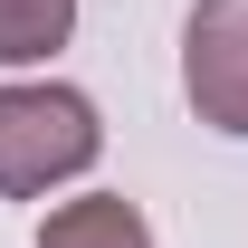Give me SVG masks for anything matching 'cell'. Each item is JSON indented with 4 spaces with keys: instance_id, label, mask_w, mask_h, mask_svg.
<instances>
[{
    "instance_id": "cell-1",
    "label": "cell",
    "mask_w": 248,
    "mask_h": 248,
    "mask_svg": "<svg viewBox=\"0 0 248 248\" xmlns=\"http://www.w3.org/2000/svg\"><path fill=\"white\" fill-rule=\"evenodd\" d=\"M105 124L95 95L77 86H0V201H38V191L95 172Z\"/></svg>"
},
{
    "instance_id": "cell-2",
    "label": "cell",
    "mask_w": 248,
    "mask_h": 248,
    "mask_svg": "<svg viewBox=\"0 0 248 248\" xmlns=\"http://www.w3.org/2000/svg\"><path fill=\"white\" fill-rule=\"evenodd\" d=\"M182 95H191V115L210 134H248V0H191Z\"/></svg>"
},
{
    "instance_id": "cell-3",
    "label": "cell",
    "mask_w": 248,
    "mask_h": 248,
    "mask_svg": "<svg viewBox=\"0 0 248 248\" xmlns=\"http://www.w3.org/2000/svg\"><path fill=\"white\" fill-rule=\"evenodd\" d=\"M38 248H153V219L134 210L124 191H86V201H67V210H48Z\"/></svg>"
},
{
    "instance_id": "cell-4",
    "label": "cell",
    "mask_w": 248,
    "mask_h": 248,
    "mask_svg": "<svg viewBox=\"0 0 248 248\" xmlns=\"http://www.w3.org/2000/svg\"><path fill=\"white\" fill-rule=\"evenodd\" d=\"M77 38V0H0V67H38Z\"/></svg>"
}]
</instances>
